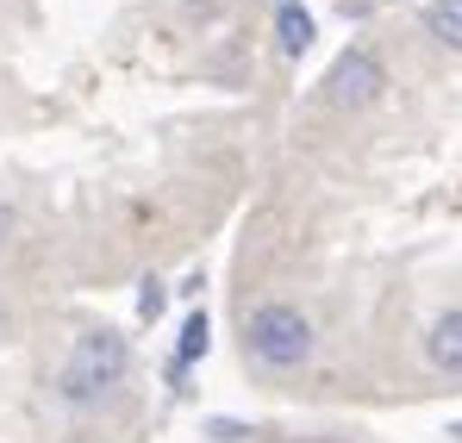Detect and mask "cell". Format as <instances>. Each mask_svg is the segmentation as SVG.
Segmentation results:
<instances>
[{"mask_svg":"<svg viewBox=\"0 0 462 443\" xmlns=\"http://www.w3.org/2000/svg\"><path fill=\"white\" fill-rule=\"evenodd\" d=\"M244 350L263 363V369L288 374V369H307L312 350H319V331H312V318L300 306H288V300H263L250 318H244Z\"/></svg>","mask_w":462,"mask_h":443,"instance_id":"6da1fadb","label":"cell"},{"mask_svg":"<svg viewBox=\"0 0 462 443\" xmlns=\"http://www.w3.org/2000/svg\"><path fill=\"white\" fill-rule=\"evenodd\" d=\"M125 374H132V344H125L119 331H88V337H76L69 363L57 374V393H63L69 406H94V400H106Z\"/></svg>","mask_w":462,"mask_h":443,"instance_id":"7a4b0ae2","label":"cell"},{"mask_svg":"<svg viewBox=\"0 0 462 443\" xmlns=\"http://www.w3.org/2000/svg\"><path fill=\"white\" fill-rule=\"evenodd\" d=\"M325 106H337V113H363V106H375L387 88V69L375 51H363V44H350V51H337V63L325 69Z\"/></svg>","mask_w":462,"mask_h":443,"instance_id":"3957f363","label":"cell"},{"mask_svg":"<svg viewBox=\"0 0 462 443\" xmlns=\"http://www.w3.org/2000/svg\"><path fill=\"white\" fill-rule=\"evenodd\" d=\"M425 363L444 374V381H462V306L438 312L425 325Z\"/></svg>","mask_w":462,"mask_h":443,"instance_id":"277c9868","label":"cell"},{"mask_svg":"<svg viewBox=\"0 0 462 443\" xmlns=\"http://www.w3.org/2000/svg\"><path fill=\"white\" fill-rule=\"evenodd\" d=\"M275 38H282L288 57H307V51H312L319 25H312V13L300 6V0H275Z\"/></svg>","mask_w":462,"mask_h":443,"instance_id":"5b68a950","label":"cell"},{"mask_svg":"<svg viewBox=\"0 0 462 443\" xmlns=\"http://www.w3.org/2000/svg\"><path fill=\"white\" fill-rule=\"evenodd\" d=\"M425 32H431L444 51H462V0H431V6H425Z\"/></svg>","mask_w":462,"mask_h":443,"instance_id":"8992f818","label":"cell"},{"mask_svg":"<svg viewBox=\"0 0 462 443\" xmlns=\"http://www.w3.org/2000/svg\"><path fill=\"white\" fill-rule=\"evenodd\" d=\"M207 356V312H188V325H181V350H175V369H188V363H200Z\"/></svg>","mask_w":462,"mask_h":443,"instance_id":"52a82bcc","label":"cell"},{"mask_svg":"<svg viewBox=\"0 0 462 443\" xmlns=\"http://www.w3.org/2000/svg\"><path fill=\"white\" fill-rule=\"evenodd\" d=\"M207 438L213 443H237V438H250V431H244L237 419H207Z\"/></svg>","mask_w":462,"mask_h":443,"instance_id":"ba28073f","label":"cell"},{"mask_svg":"<svg viewBox=\"0 0 462 443\" xmlns=\"http://www.w3.org/2000/svg\"><path fill=\"white\" fill-rule=\"evenodd\" d=\"M138 306H144V318H156L162 312V281H144V300Z\"/></svg>","mask_w":462,"mask_h":443,"instance_id":"9c48e42d","label":"cell"},{"mask_svg":"<svg viewBox=\"0 0 462 443\" xmlns=\"http://www.w3.org/2000/svg\"><path fill=\"white\" fill-rule=\"evenodd\" d=\"M6 231H13V213H6V207H0V237H6Z\"/></svg>","mask_w":462,"mask_h":443,"instance_id":"30bf717a","label":"cell"}]
</instances>
